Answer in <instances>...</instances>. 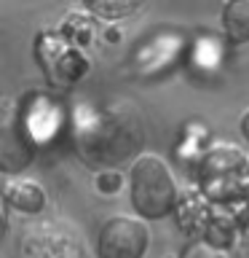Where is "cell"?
Masks as SVG:
<instances>
[{"label": "cell", "mask_w": 249, "mask_h": 258, "mask_svg": "<svg viewBox=\"0 0 249 258\" xmlns=\"http://www.w3.org/2000/svg\"><path fill=\"white\" fill-rule=\"evenodd\" d=\"M129 191H132V207L140 221H161L177 205V183L169 164L164 159L142 153L134 159L129 172Z\"/></svg>", "instance_id": "6da1fadb"}, {"label": "cell", "mask_w": 249, "mask_h": 258, "mask_svg": "<svg viewBox=\"0 0 249 258\" xmlns=\"http://www.w3.org/2000/svg\"><path fill=\"white\" fill-rule=\"evenodd\" d=\"M35 161V137L19 105H0V172H24Z\"/></svg>", "instance_id": "7a4b0ae2"}, {"label": "cell", "mask_w": 249, "mask_h": 258, "mask_svg": "<svg viewBox=\"0 0 249 258\" xmlns=\"http://www.w3.org/2000/svg\"><path fill=\"white\" fill-rule=\"evenodd\" d=\"M150 247L148 223L132 215H110L94 242L96 258H145Z\"/></svg>", "instance_id": "3957f363"}, {"label": "cell", "mask_w": 249, "mask_h": 258, "mask_svg": "<svg viewBox=\"0 0 249 258\" xmlns=\"http://www.w3.org/2000/svg\"><path fill=\"white\" fill-rule=\"evenodd\" d=\"M3 199L19 213H40L46 207V191L32 180H6L3 185Z\"/></svg>", "instance_id": "277c9868"}, {"label": "cell", "mask_w": 249, "mask_h": 258, "mask_svg": "<svg viewBox=\"0 0 249 258\" xmlns=\"http://www.w3.org/2000/svg\"><path fill=\"white\" fill-rule=\"evenodd\" d=\"M222 32L230 43H249V0H230L220 11Z\"/></svg>", "instance_id": "5b68a950"}, {"label": "cell", "mask_w": 249, "mask_h": 258, "mask_svg": "<svg viewBox=\"0 0 249 258\" xmlns=\"http://www.w3.org/2000/svg\"><path fill=\"white\" fill-rule=\"evenodd\" d=\"M142 3H132V0H120V3H110V0H88L86 8L94 14L104 16V19H118V16H129L134 14Z\"/></svg>", "instance_id": "8992f818"}, {"label": "cell", "mask_w": 249, "mask_h": 258, "mask_svg": "<svg viewBox=\"0 0 249 258\" xmlns=\"http://www.w3.org/2000/svg\"><path fill=\"white\" fill-rule=\"evenodd\" d=\"M94 185L99 188V194H107L110 197V194H115L120 185H123V177H120V172H99Z\"/></svg>", "instance_id": "52a82bcc"}, {"label": "cell", "mask_w": 249, "mask_h": 258, "mask_svg": "<svg viewBox=\"0 0 249 258\" xmlns=\"http://www.w3.org/2000/svg\"><path fill=\"white\" fill-rule=\"evenodd\" d=\"M6 229H8V205H6L3 194H0V237L6 234Z\"/></svg>", "instance_id": "ba28073f"}, {"label": "cell", "mask_w": 249, "mask_h": 258, "mask_svg": "<svg viewBox=\"0 0 249 258\" xmlns=\"http://www.w3.org/2000/svg\"><path fill=\"white\" fill-rule=\"evenodd\" d=\"M238 132H241V137L249 143V110H246L244 116H241V121H238Z\"/></svg>", "instance_id": "9c48e42d"}]
</instances>
